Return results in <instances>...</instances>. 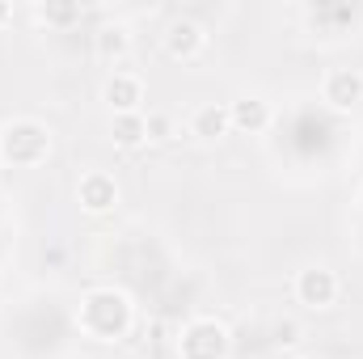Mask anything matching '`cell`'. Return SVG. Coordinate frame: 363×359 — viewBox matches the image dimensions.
Listing matches in <instances>:
<instances>
[{
  "instance_id": "3",
  "label": "cell",
  "mask_w": 363,
  "mask_h": 359,
  "mask_svg": "<svg viewBox=\"0 0 363 359\" xmlns=\"http://www.w3.org/2000/svg\"><path fill=\"white\" fill-rule=\"evenodd\" d=\"M178 359H228L233 355V334L216 317H190L174 338Z\"/></svg>"
},
{
  "instance_id": "9",
  "label": "cell",
  "mask_w": 363,
  "mask_h": 359,
  "mask_svg": "<svg viewBox=\"0 0 363 359\" xmlns=\"http://www.w3.org/2000/svg\"><path fill=\"white\" fill-rule=\"evenodd\" d=\"M101 101L110 106V114H140L144 106V81L135 72H110L101 85Z\"/></svg>"
},
{
  "instance_id": "15",
  "label": "cell",
  "mask_w": 363,
  "mask_h": 359,
  "mask_svg": "<svg viewBox=\"0 0 363 359\" xmlns=\"http://www.w3.org/2000/svg\"><path fill=\"white\" fill-rule=\"evenodd\" d=\"M274 343H279V347H296V343H300V326H296V321H291V317H283V321H274Z\"/></svg>"
},
{
  "instance_id": "4",
  "label": "cell",
  "mask_w": 363,
  "mask_h": 359,
  "mask_svg": "<svg viewBox=\"0 0 363 359\" xmlns=\"http://www.w3.org/2000/svg\"><path fill=\"white\" fill-rule=\"evenodd\" d=\"M291 292H296V300H300L304 309L325 313V309H334V304H338L342 283H338V275H334L330 267H304V270H296Z\"/></svg>"
},
{
  "instance_id": "2",
  "label": "cell",
  "mask_w": 363,
  "mask_h": 359,
  "mask_svg": "<svg viewBox=\"0 0 363 359\" xmlns=\"http://www.w3.org/2000/svg\"><path fill=\"white\" fill-rule=\"evenodd\" d=\"M51 148H55V140H51L47 123H38V118H13V123L0 127V161L13 165V170L47 165Z\"/></svg>"
},
{
  "instance_id": "14",
  "label": "cell",
  "mask_w": 363,
  "mask_h": 359,
  "mask_svg": "<svg viewBox=\"0 0 363 359\" xmlns=\"http://www.w3.org/2000/svg\"><path fill=\"white\" fill-rule=\"evenodd\" d=\"M144 118H148V140H152V144L174 140V118H169L165 110H152V114H144Z\"/></svg>"
},
{
  "instance_id": "10",
  "label": "cell",
  "mask_w": 363,
  "mask_h": 359,
  "mask_svg": "<svg viewBox=\"0 0 363 359\" xmlns=\"http://www.w3.org/2000/svg\"><path fill=\"white\" fill-rule=\"evenodd\" d=\"M228 131H233V118H228V106H224V101H203V106H194V114H190V136H194V140L216 144V140H224Z\"/></svg>"
},
{
  "instance_id": "1",
  "label": "cell",
  "mask_w": 363,
  "mask_h": 359,
  "mask_svg": "<svg viewBox=\"0 0 363 359\" xmlns=\"http://www.w3.org/2000/svg\"><path fill=\"white\" fill-rule=\"evenodd\" d=\"M135 326V304L123 287H89L77 304V330L93 343H123Z\"/></svg>"
},
{
  "instance_id": "7",
  "label": "cell",
  "mask_w": 363,
  "mask_h": 359,
  "mask_svg": "<svg viewBox=\"0 0 363 359\" xmlns=\"http://www.w3.org/2000/svg\"><path fill=\"white\" fill-rule=\"evenodd\" d=\"M77 203H81V211H89V216L114 211V207H118V182H114V174L89 170L85 178L77 182Z\"/></svg>"
},
{
  "instance_id": "8",
  "label": "cell",
  "mask_w": 363,
  "mask_h": 359,
  "mask_svg": "<svg viewBox=\"0 0 363 359\" xmlns=\"http://www.w3.org/2000/svg\"><path fill=\"white\" fill-rule=\"evenodd\" d=\"M228 118H233V131H241V136H262V131H271L274 110H271L267 97L245 93V97L228 101Z\"/></svg>"
},
{
  "instance_id": "17",
  "label": "cell",
  "mask_w": 363,
  "mask_h": 359,
  "mask_svg": "<svg viewBox=\"0 0 363 359\" xmlns=\"http://www.w3.org/2000/svg\"><path fill=\"white\" fill-rule=\"evenodd\" d=\"M355 203H359V211H363V182H359V190H355Z\"/></svg>"
},
{
  "instance_id": "13",
  "label": "cell",
  "mask_w": 363,
  "mask_h": 359,
  "mask_svg": "<svg viewBox=\"0 0 363 359\" xmlns=\"http://www.w3.org/2000/svg\"><path fill=\"white\" fill-rule=\"evenodd\" d=\"M81 17H85V9H81L77 0H47V4H38V21L55 26V30H64V26H77Z\"/></svg>"
},
{
  "instance_id": "5",
  "label": "cell",
  "mask_w": 363,
  "mask_h": 359,
  "mask_svg": "<svg viewBox=\"0 0 363 359\" xmlns=\"http://www.w3.org/2000/svg\"><path fill=\"white\" fill-rule=\"evenodd\" d=\"M321 101L338 114L363 106V72L359 68H330L325 81H321Z\"/></svg>"
},
{
  "instance_id": "11",
  "label": "cell",
  "mask_w": 363,
  "mask_h": 359,
  "mask_svg": "<svg viewBox=\"0 0 363 359\" xmlns=\"http://www.w3.org/2000/svg\"><path fill=\"white\" fill-rule=\"evenodd\" d=\"M110 144L123 148V153H135L148 144V118L144 110L140 114H110Z\"/></svg>"
},
{
  "instance_id": "16",
  "label": "cell",
  "mask_w": 363,
  "mask_h": 359,
  "mask_svg": "<svg viewBox=\"0 0 363 359\" xmlns=\"http://www.w3.org/2000/svg\"><path fill=\"white\" fill-rule=\"evenodd\" d=\"M9 21H13V4H9V0H0V30H4Z\"/></svg>"
},
{
  "instance_id": "12",
  "label": "cell",
  "mask_w": 363,
  "mask_h": 359,
  "mask_svg": "<svg viewBox=\"0 0 363 359\" xmlns=\"http://www.w3.org/2000/svg\"><path fill=\"white\" fill-rule=\"evenodd\" d=\"M93 51H97L101 60H123V55L131 51V30H127L123 21H106V26L93 34Z\"/></svg>"
},
{
  "instance_id": "6",
  "label": "cell",
  "mask_w": 363,
  "mask_h": 359,
  "mask_svg": "<svg viewBox=\"0 0 363 359\" xmlns=\"http://www.w3.org/2000/svg\"><path fill=\"white\" fill-rule=\"evenodd\" d=\"M207 51V30L190 17H178L165 26V55L178 60V64H194L199 55Z\"/></svg>"
}]
</instances>
